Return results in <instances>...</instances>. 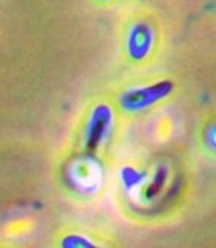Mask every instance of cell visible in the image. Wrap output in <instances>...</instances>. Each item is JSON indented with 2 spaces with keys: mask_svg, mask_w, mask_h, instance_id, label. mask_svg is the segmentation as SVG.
Returning a JSON list of instances; mask_svg holds the SVG:
<instances>
[{
  "mask_svg": "<svg viewBox=\"0 0 216 248\" xmlns=\"http://www.w3.org/2000/svg\"><path fill=\"white\" fill-rule=\"evenodd\" d=\"M173 85L170 82H160L155 85L146 86L143 89H134L122 97V104L128 108H140L154 103L167 94H170Z\"/></svg>",
  "mask_w": 216,
  "mask_h": 248,
  "instance_id": "cell-1",
  "label": "cell"
},
{
  "mask_svg": "<svg viewBox=\"0 0 216 248\" xmlns=\"http://www.w3.org/2000/svg\"><path fill=\"white\" fill-rule=\"evenodd\" d=\"M150 45H152V31L145 24H139L132 30L128 40V49L130 55L136 60L143 58L148 51L150 49Z\"/></svg>",
  "mask_w": 216,
  "mask_h": 248,
  "instance_id": "cell-2",
  "label": "cell"
},
{
  "mask_svg": "<svg viewBox=\"0 0 216 248\" xmlns=\"http://www.w3.org/2000/svg\"><path fill=\"white\" fill-rule=\"evenodd\" d=\"M109 122V110L106 107H99V110L96 111V116H94V125L91 129V141L90 146L94 147L97 146L99 140L101 139V135L106 129V125Z\"/></svg>",
  "mask_w": 216,
  "mask_h": 248,
  "instance_id": "cell-3",
  "label": "cell"
}]
</instances>
